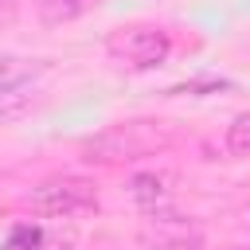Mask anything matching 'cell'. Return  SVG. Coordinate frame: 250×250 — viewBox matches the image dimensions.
I'll return each mask as SVG.
<instances>
[{"mask_svg":"<svg viewBox=\"0 0 250 250\" xmlns=\"http://www.w3.org/2000/svg\"><path fill=\"white\" fill-rule=\"evenodd\" d=\"M242 223H246V227H250V207H242Z\"/></svg>","mask_w":250,"mask_h":250,"instance_id":"obj_12","label":"cell"},{"mask_svg":"<svg viewBox=\"0 0 250 250\" xmlns=\"http://www.w3.org/2000/svg\"><path fill=\"white\" fill-rule=\"evenodd\" d=\"M129 195L152 215V211H164L168 207V195H172V176L168 172H141L129 180Z\"/></svg>","mask_w":250,"mask_h":250,"instance_id":"obj_5","label":"cell"},{"mask_svg":"<svg viewBox=\"0 0 250 250\" xmlns=\"http://www.w3.org/2000/svg\"><path fill=\"white\" fill-rule=\"evenodd\" d=\"M8 16H12V0H0V23H4Z\"/></svg>","mask_w":250,"mask_h":250,"instance_id":"obj_10","label":"cell"},{"mask_svg":"<svg viewBox=\"0 0 250 250\" xmlns=\"http://www.w3.org/2000/svg\"><path fill=\"white\" fill-rule=\"evenodd\" d=\"M12 109H16V102H12V105H4V102H0V117H8Z\"/></svg>","mask_w":250,"mask_h":250,"instance_id":"obj_11","label":"cell"},{"mask_svg":"<svg viewBox=\"0 0 250 250\" xmlns=\"http://www.w3.org/2000/svg\"><path fill=\"white\" fill-rule=\"evenodd\" d=\"M31 207L51 219L82 215V211L98 207V188H94V180H82V176H55V180H43L39 188H31Z\"/></svg>","mask_w":250,"mask_h":250,"instance_id":"obj_3","label":"cell"},{"mask_svg":"<svg viewBox=\"0 0 250 250\" xmlns=\"http://www.w3.org/2000/svg\"><path fill=\"white\" fill-rule=\"evenodd\" d=\"M39 74H43L39 62H31V59H16V55H0V98L20 94V90L31 86Z\"/></svg>","mask_w":250,"mask_h":250,"instance_id":"obj_6","label":"cell"},{"mask_svg":"<svg viewBox=\"0 0 250 250\" xmlns=\"http://www.w3.org/2000/svg\"><path fill=\"white\" fill-rule=\"evenodd\" d=\"M172 51V39L168 31L152 27V23H133V27H117L109 39H105V55L109 62L125 66V70H152L168 59Z\"/></svg>","mask_w":250,"mask_h":250,"instance_id":"obj_1","label":"cell"},{"mask_svg":"<svg viewBox=\"0 0 250 250\" xmlns=\"http://www.w3.org/2000/svg\"><path fill=\"white\" fill-rule=\"evenodd\" d=\"M47 246H51V234L39 223H16L4 234V246L0 250H47Z\"/></svg>","mask_w":250,"mask_h":250,"instance_id":"obj_8","label":"cell"},{"mask_svg":"<svg viewBox=\"0 0 250 250\" xmlns=\"http://www.w3.org/2000/svg\"><path fill=\"white\" fill-rule=\"evenodd\" d=\"M227 148L238 152V156L250 152V113H242V117H234V121L227 125Z\"/></svg>","mask_w":250,"mask_h":250,"instance_id":"obj_9","label":"cell"},{"mask_svg":"<svg viewBox=\"0 0 250 250\" xmlns=\"http://www.w3.org/2000/svg\"><path fill=\"white\" fill-rule=\"evenodd\" d=\"M98 0H39V20L47 27H59V23H70L78 16H86Z\"/></svg>","mask_w":250,"mask_h":250,"instance_id":"obj_7","label":"cell"},{"mask_svg":"<svg viewBox=\"0 0 250 250\" xmlns=\"http://www.w3.org/2000/svg\"><path fill=\"white\" fill-rule=\"evenodd\" d=\"M242 250H250V246H242Z\"/></svg>","mask_w":250,"mask_h":250,"instance_id":"obj_13","label":"cell"},{"mask_svg":"<svg viewBox=\"0 0 250 250\" xmlns=\"http://www.w3.org/2000/svg\"><path fill=\"white\" fill-rule=\"evenodd\" d=\"M160 145H168V133L156 129V121H121L98 133L94 141H86V152L90 160H137L156 152Z\"/></svg>","mask_w":250,"mask_h":250,"instance_id":"obj_2","label":"cell"},{"mask_svg":"<svg viewBox=\"0 0 250 250\" xmlns=\"http://www.w3.org/2000/svg\"><path fill=\"white\" fill-rule=\"evenodd\" d=\"M141 242L152 246V250H199L203 246V230L184 219V215H172L168 207L164 211H152L141 227Z\"/></svg>","mask_w":250,"mask_h":250,"instance_id":"obj_4","label":"cell"}]
</instances>
